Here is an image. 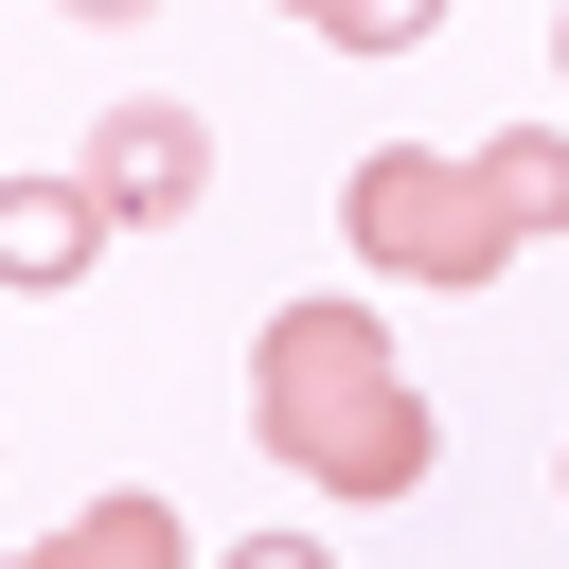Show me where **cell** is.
Here are the masks:
<instances>
[{
    "label": "cell",
    "mask_w": 569,
    "mask_h": 569,
    "mask_svg": "<svg viewBox=\"0 0 569 569\" xmlns=\"http://www.w3.org/2000/svg\"><path fill=\"white\" fill-rule=\"evenodd\" d=\"M284 18H302V36H338V53H427L462 0H284Z\"/></svg>",
    "instance_id": "6"
},
{
    "label": "cell",
    "mask_w": 569,
    "mask_h": 569,
    "mask_svg": "<svg viewBox=\"0 0 569 569\" xmlns=\"http://www.w3.org/2000/svg\"><path fill=\"white\" fill-rule=\"evenodd\" d=\"M53 18H142V0H53Z\"/></svg>",
    "instance_id": "8"
},
{
    "label": "cell",
    "mask_w": 569,
    "mask_h": 569,
    "mask_svg": "<svg viewBox=\"0 0 569 569\" xmlns=\"http://www.w3.org/2000/svg\"><path fill=\"white\" fill-rule=\"evenodd\" d=\"M0 569H196V533H178L160 480H124V498H89L71 533H36V551H0Z\"/></svg>",
    "instance_id": "5"
},
{
    "label": "cell",
    "mask_w": 569,
    "mask_h": 569,
    "mask_svg": "<svg viewBox=\"0 0 569 569\" xmlns=\"http://www.w3.org/2000/svg\"><path fill=\"white\" fill-rule=\"evenodd\" d=\"M249 445L284 480H320V498H427L445 480V427L391 373V320L373 302H284L249 338Z\"/></svg>",
    "instance_id": "1"
},
{
    "label": "cell",
    "mask_w": 569,
    "mask_h": 569,
    "mask_svg": "<svg viewBox=\"0 0 569 569\" xmlns=\"http://www.w3.org/2000/svg\"><path fill=\"white\" fill-rule=\"evenodd\" d=\"M551 498H569V445H551Z\"/></svg>",
    "instance_id": "10"
},
{
    "label": "cell",
    "mask_w": 569,
    "mask_h": 569,
    "mask_svg": "<svg viewBox=\"0 0 569 569\" xmlns=\"http://www.w3.org/2000/svg\"><path fill=\"white\" fill-rule=\"evenodd\" d=\"M89 196H107V231H178L196 196H213V124L178 107V89H142V107H107L89 124V160H71Z\"/></svg>",
    "instance_id": "3"
},
{
    "label": "cell",
    "mask_w": 569,
    "mask_h": 569,
    "mask_svg": "<svg viewBox=\"0 0 569 569\" xmlns=\"http://www.w3.org/2000/svg\"><path fill=\"white\" fill-rule=\"evenodd\" d=\"M89 249H107V196L89 178H0V302L89 284Z\"/></svg>",
    "instance_id": "4"
},
{
    "label": "cell",
    "mask_w": 569,
    "mask_h": 569,
    "mask_svg": "<svg viewBox=\"0 0 569 569\" xmlns=\"http://www.w3.org/2000/svg\"><path fill=\"white\" fill-rule=\"evenodd\" d=\"M338 231H356L373 284L462 302V284H498L533 231H569V124H516V142H373V160L338 178Z\"/></svg>",
    "instance_id": "2"
},
{
    "label": "cell",
    "mask_w": 569,
    "mask_h": 569,
    "mask_svg": "<svg viewBox=\"0 0 569 569\" xmlns=\"http://www.w3.org/2000/svg\"><path fill=\"white\" fill-rule=\"evenodd\" d=\"M551 71H569V0H551Z\"/></svg>",
    "instance_id": "9"
},
{
    "label": "cell",
    "mask_w": 569,
    "mask_h": 569,
    "mask_svg": "<svg viewBox=\"0 0 569 569\" xmlns=\"http://www.w3.org/2000/svg\"><path fill=\"white\" fill-rule=\"evenodd\" d=\"M213 569H338L320 533H249V551H213Z\"/></svg>",
    "instance_id": "7"
}]
</instances>
